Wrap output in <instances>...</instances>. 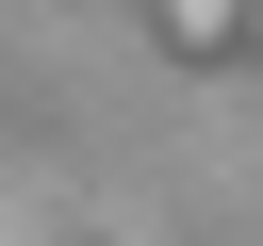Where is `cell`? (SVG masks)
Segmentation results:
<instances>
[{"instance_id":"obj_1","label":"cell","mask_w":263,"mask_h":246,"mask_svg":"<svg viewBox=\"0 0 263 246\" xmlns=\"http://www.w3.org/2000/svg\"><path fill=\"white\" fill-rule=\"evenodd\" d=\"M148 16H164V49H197V66L247 49V0H148Z\"/></svg>"},{"instance_id":"obj_2","label":"cell","mask_w":263,"mask_h":246,"mask_svg":"<svg viewBox=\"0 0 263 246\" xmlns=\"http://www.w3.org/2000/svg\"><path fill=\"white\" fill-rule=\"evenodd\" d=\"M247 49H263V0H247Z\"/></svg>"}]
</instances>
